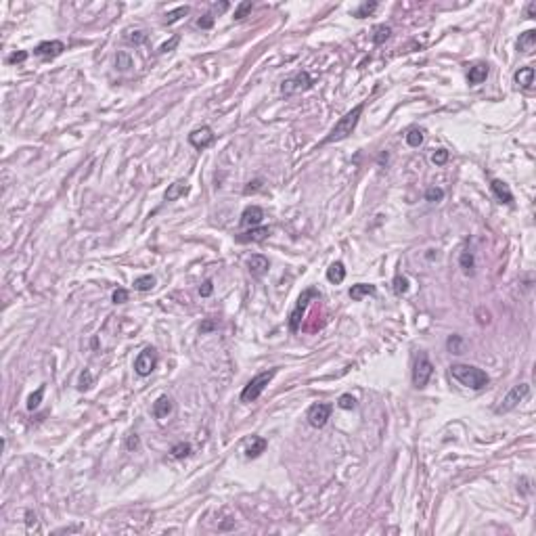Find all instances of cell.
Here are the masks:
<instances>
[{"mask_svg": "<svg viewBox=\"0 0 536 536\" xmlns=\"http://www.w3.org/2000/svg\"><path fill=\"white\" fill-rule=\"evenodd\" d=\"M390 36H392V27L390 26H377L375 29H373V42L375 44H383L385 40H390Z\"/></svg>", "mask_w": 536, "mask_h": 536, "instance_id": "obj_26", "label": "cell"}, {"mask_svg": "<svg viewBox=\"0 0 536 536\" xmlns=\"http://www.w3.org/2000/svg\"><path fill=\"white\" fill-rule=\"evenodd\" d=\"M526 17H528V19H536V2H530V4H528Z\"/></svg>", "mask_w": 536, "mask_h": 536, "instance_id": "obj_50", "label": "cell"}, {"mask_svg": "<svg viewBox=\"0 0 536 536\" xmlns=\"http://www.w3.org/2000/svg\"><path fill=\"white\" fill-rule=\"evenodd\" d=\"M377 6H379L377 2H362V4L358 6V9L354 11V17H356V19H364V17H369V15H373V13L377 11Z\"/></svg>", "mask_w": 536, "mask_h": 536, "instance_id": "obj_30", "label": "cell"}, {"mask_svg": "<svg viewBox=\"0 0 536 536\" xmlns=\"http://www.w3.org/2000/svg\"><path fill=\"white\" fill-rule=\"evenodd\" d=\"M214 138H216V134H214V130L209 128V126H201V128H195L189 134V143L195 147V149H207L209 145L214 143Z\"/></svg>", "mask_w": 536, "mask_h": 536, "instance_id": "obj_10", "label": "cell"}, {"mask_svg": "<svg viewBox=\"0 0 536 536\" xmlns=\"http://www.w3.org/2000/svg\"><path fill=\"white\" fill-rule=\"evenodd\" d=\"M155 287V277L153 275H143L134 279V289L136 291H151Z\"/></svg>", "mask_w": 536, "mask_h": 536, "instance_id": "obj_25", "label": "cell"}, {"mask_svg": "<svg viewBox=\"0 0 536 536\" xmlns=\"http://www.w3.org/2000/svg\"><path fill=\"white\" fill-rule=\"evenodd\" d=\"M216 327H218V323L214 321V318H207V321L201 323V333H207V331H214Z\"/></svg>", "mask_w": 536, "mask_h": 536, "instance_id": "obj_47", "label": "cell"}, {"mask_svg": "<svg viewBox=\"0 0 536 536\" xmlns=\"http://www.w3.org/2000/svg\"><path fill=\"white\" fill-rule=\"evenodd\" d=\"M268 235H270V229L268 227H254L250 230L235 235V241H237V243H262V241L268 239Z\"/></svg>", "mask_w": 536, "mask_h": 536, "instance_id": "obj_12", "label": "cell"}, {"mask_svg": "<svg viewBox=\"0 0 536 536\" xmlns=\"http://www.w3.org/2000/svg\"><path fill=\"white\" fill-rule=\"evenodd\" d=\"M212 293H214V283L207 279V281H204V285L199 287V296H201V298H209Z\"/></svg>", "mask_w": 536, "mask_h": 536, "instance_id": "obj_44", "label": "cell"}, {"mask_svg": "<svg viewBox=\"0 0 536 536\" xmlns=\"http://www.w3.org/2000/svg\"><path fill=\"white\" fill-rule=\"evenodd\" d=\"M488 74H490V67H488V63H476V65L469 67L467 80H469V84H482L488 77Z\"/></svg>", "mask_w": 536, "mask_h": 536, "instance_id": "obj_18", "label": "cell"}, {"mask_svg": "<svg viewBox=\"0 0 536 536\" xmlns=\"http://www.w3.org/2000/svg\"><path fill=\"white\" fill-rule=\"evenodd\" d=\"M312 76H310L308 72H298L296 76H291V77H287V80H283L281 84V95L283 97H293V95H300V92H306L312 88Z\"/></svg>", "mask_w": 536, "mask_h": 536, "instance_id": "obj_5", "label": "cell"}, {"mask_svg": "<svg viewBox=\"0 0 536 536\" xmlns=\"http://www.w3.org/2000/svg\"><path fill=\"white\" fill-rule=\"evenodd\" d=\"M65 51V44L61 40H46V42H40L34 49V55L36 57H42V59H55L59 55H63Z\"/></svg>", "mask_w": 536, "mask_h": 536, "instance_id": "obj_11", "label": "cell"}, {"mask_svg": "<svg viewBox=\"0 0 536 536\" xmlns=\"http://www.w3.org/2000/svg\"><path fill=\"white\" fill-rule=\"evenodd\" d=\"M513 80L517 86H522L524 90H530L534 86V67L530 65H526V67H519L515 76H513Z\"/></svg>", "mask_w": 536, "mask_h": 536, "instance_id": "obj_16", "label": "cell"}, {"mask_svg": "<svg viewBox=\"0 0 536 536\" xmlns=\"http://www.w3.org/2000/svg\"><path fill=\"white\" fill-rule=\"evenodd\" d=\"M490 191L494 193V197L499 199L501 204H505V205H511V204H513V193H511L509 184L503 182L501 178H492V180H490Z\"/></svg>", "mask_w": 536, "mask_h": 536, "instance_id": "obj_13", "label": "cell"}, {"mask_svg": "<svg viewBox=\"0 0 536 536\" xmlns=\"http://www.w3.org/2000/svg\"><path fill=\"white\" fill-rule=\"evenodd\" d=\"M42 396H44V385H40V387H38V390L27 398V410H36L38 407H40Z\"/></svg>", "mask_w": 536, "mask_h": 536, "instance_id": "obj_35", "label": "cell"}, {"mask_svg": "<svg viewBox=\"0 0 536 536\" xmlns=\"http://www.w3.org/2000/svg\"><path fill=\"white\" fill-rule=\"evenodd\" d=\"M375 293H377V287L375 285H371V283H356V285H352V289H350V298L354 302H360L362 298L375 296Z\"/></svg>", "mask_w": 536, "mask_h": 536, "instance_id": "obj_19", "label": "cell"}, {"mask_svg": "<svg viewBox=\"0 0 536 536\" xmlns=\"http://www.w3.org/2000/svg\"><path fill=\"white\" fill-rule=\"evenodd\" d=\"M26 59H27V52L26 51H19V52H13V55L6 59V61H9L11 65H15V63H23Z\"/></svg>", "mask_w": 536, "mask_h": 536, "instance_id": "obj_45", "label": "cell"}, {"mask_svg": "<svg viewBox=\"0 0 536 536\" xmlns=\"http://www.w3.org/2000/svg\"><path fill=\"white\" fill-rule=\"evenodd\" d=\"M459 266L463 268L465 275H473V268H476V258H473V254H471L469 250L461 252V255H459Z\"/></svg>", "mask_w": 536, "mask_h": 536, "instance_id": "obj_24", "label": "cell"}, {"mask_svg": "<svg viewBox=\"0 0 536 536\" xmlns=\"http://www.w3.org/2000/svg\"><path fill=\"white\" fill-rule=\"evenodd\" d=\"M392 285H394V293H396V296H405V293L408 291V279L402 277V275H396Z\"/></svg>", "mask_w": 536, "mask_h": 536, "instance_id": "obj_31", "label": "cell"}, {"mask_svg": "<svg viewBox=\"0 0 536 536\" xmlns=\"http://www.w3.org/2000/svg\"><path fill=\"white\" fill-rule=\"evenodd\" d=\"M178 42H180V36H172V40H168V42H164L159 46V52H170V51H174L176 46H178Z\"/></svg>", "mask_w": 536, "mask_h": 536, "instance_id": "obj_42", "label": "cell"}, {"mask_svg": "<svg viewBox=\"0 0 536 536\" xmlns=\"http://www.w3.org/2000/svg\"><path fill=\"white\" fill-rule=\"evenodd\" d=\"M115 65H118V69H122V72H128V69L134 65V61H132L128 52H118V55H115Z\"/></svg>", "mask_w": 536, "mask_h": 536, "instance_id": "obj_33", "label": "cell"}, {"mask_svg": "<svg viewBox=\"0 0 536 536\" xmlns=\"http://www.w3.org/2000/svg\"><path fill=\"white\" fill-rule=\"evenodd\" d=\"M266 446H268V442L264 438H254L252 444L245 448V457L247 459H255V457H260L264 450H266Z\"/></svg>", "mask_w": 536, "mask_h": 536, "instance_id": "obj_23", "label": "cell"}, {"mask_svg": "<svg viewBox=\"0 0 536 536\" xmlns=\"http://www.w3.org/2000/svg\"><path fill=\"white\" fill-rule=\"evenodd\" d=\"M444 199V191L440 189V186H430V189L425 191V201H432V204H438V201Z\"/></svg>", "mask_w": 536, "mask_h": 536, "instance_id": "obj_36", "label": "cell"}, {"mask_svg": "<svg viewBox=\"0 0 536 536\" xmlns=\"http://www.w3.org/2000/svg\"><path fill=\"white\" fill-rule=\"evenodd\" d=\"M446 348L453 354H463V337L461 335H450L446 339Z\"/></svg>", "mask_w": 536, "mask_h": 536, "instance_id": "obj_34", "label": "cell"}, {"mask_svg": "<svg viewBox=\"0 0 536 536\" xmlns=\"http://www.w3.org/2000/svg\"><path fill=\"white\" fill-rule=\"evenodd\" d=\"M362 109H364V103L356 105L352 111H348L344 118H339V122L333 126V130L329 132V136L323 138L321 145H331V143L344 141V138L350 136L352 132L356 130V126H358V120H360V115H362Z\"/></svg>", "mask_w": 536, "mask_h": 536, "instance_id": "obj_2", "label": "cell"}, {"mask_svg": "<svg viewBox=\"0 0 536 536\" xmlns=\"http://www.w3.org/2000/svg\"><path fill=\"white\" fill-rule=\"evenodd\" d=\"M450 377L457 379L461 385L471 387V390H476V392L484 390V387L490 383V377H488L486 371L473 367V364H463V362H455L453 367H450Z\"/></svg>", "mask_w": 536, "mask_h": 536, "instance_id": "obj_1", "label": "cell"}, {"mask_svg": "<svg viewBox=\"0 0 536 536\" xmlns=\"http://www.w3.org/2000/svg\"><path fill=\"white\" fill-rule=\"evenodd\" d=\"M331 410L333 407L329 405V402H316V405H312L308 408V413H306V419H308V423L316 427V430H321V427L327 425V421L331 419Z\"/></svg>", "mask_w": 536, "mask_h": 536, "instance_id": "obj_9", "label": "cell"}, {"mask_svg": "<svg viewBox=\"0 0 536 536\" xmlns=\"http://www.w3.org/2000/svg\"><path fill=\"white\" fill-rule=\"evenodd\" d=\"M184 15H189V6H178V9L170 11V13L166 15L164 23H166V26H172V23H176V21L180 19V17H184Z\"/></svg>", "mask_w": 536, "mask_h": 536, "instance_id": "obj_32", "label": "cell"}, {"mask_svg": "<svg viewBox=\"0 0 536 536\" xmlns=\"http://www.w3.org/2000/svg\"><path fill=\"white\" fill-rule=\"evenodd\" d=\"M434 375V364L430 360V356L425 352H421L417 356V362H415V369H413V385L417 390H423L427 385V382L432 379Z\"/></svg>", "mask_w": 536, "mask_h": 536, "instance_id": "obj_6", "label": "cell"}, {"mask_svg": "<svg viewBox=\"0 0 536 536\" xmlns=\"http://www.w3.org/2000/svg\"><path fill=\"white\" fill-rule=\"evenodd\" d=\"M92 383H95V377H92L90 369H84L80 373V377H77V390L86 392V390H90V387H92Z\"/></svg>", "mask_w": 536, "mask_h": 536, "instance_id": "obj_27", "label": "cell"}, {"mask_svg": "<svg viewBox=\"0 0 536 536\" xmlns=\"http://www.w3.org/2000/svg\"><path fill=\"white\" fill-rule=\"evenodd\" d=\"M423 130L421 128H410L408 132H407V136H405V141H407V145L408 147H419L423 143Z\"/></svg>", "mask_w": 536, "mask_h": 536, "instance_id": "obj_28", "label": "cell"}, {"mask_svg": "<svg viewBox=\"0 0 536 536\" xmlns=\"http://www.w3.org/2000/svg\"><path fill=\"white\" fill-rule=\"evenodd\" d=\"M528 394H530V385H528V383H517V385H513V387H511V390L507 392V396L503 398L501 405L496 407V413H499V415H503V413H511V410H513L524 398H528Z\"/></svg>", "mask_w": 536, "mask_h": 536, "instance_id": "obj_7", "label": "cell"}, {"mask_svg": "<svg viewBox=\"0 0 536 536\" xmlns=\"http://www.w3.org/2000/svg\"><path fill=\"white\" fill-rule=\"evenodd\" d=\"M260 182H262V180H254V182H250V184H247L245 189H243V193H245V195H250V193H255V191H258L260 186H262Z\"/></svg>", "mask_w": 536, "mask_h": 536, "instance_id": "obj_48", "label": "cell"}, {"mask_svg": "<svg viewBox=\"0 0 536 536\" xmlns=\"http://www.w3.org/2000/svg\"><path fill=\"white\" fill-rule=\"evenodd\" d=\"M126 40L132 42V44H143V42L147 40V32H143V29H134V32H128Z\"/></svg>", "mask_w": 536, "mask_h": 536, "instance_id": "obj_40", "label": "cell"}, {"mask_svg": "<svg viewBox=\"0 0 536 536\" xmlns=\"http://www.w3.org/2000/svg\"><path fill=\"white\" fill-rule=\"evenodd\" d=\"M212 26H214V15L212 13H205L204 17L197 21V27H201V29H209Z\"/></svg>", "mask_w": 536, "mask_h": 536, "instance_id": "obj_43", "label": "cell"}, {"mask_svg": "<svg viewBox=\"0 0 536 536\" xmlns=\"http://www.w3.org/2000/svg\"><path fill=\"white\" fill-rule=\"evenodd\" d=\"M534 44H536V29H528L519 36L517 40V51L519 52H532L534 51Z\"/></svg>", "mask_w": 536, "mask_h": 536, "instance_id": "obj_22", "label": "cell"}, {"mask_svg": "<svg viewBox=\"0 0 536 536\" xmlns=\"http://www.w3.org/2000/svg\"><path fill=\"white\" fill-rule=\"evenodd\" d=\"M172 410H174V405H172V398H168V396H159V398L153 402V417L159 419V421L168 419L172 415Z\"/></svg>", "mask_w": 536, "mask_h": 536, "instance_id": "obj_15", "label": "cell"}, {"mask_svg": "<svg viewBox=\"0 0 536 536\" xmlns=\"http://www.w3.org/2000/svg\"><path fill=\"white\" fill-rule=\"evenodd\" d=\"M277 375V369H270V371H264V373H258L255 377H252L250 382H247V385L243 387V392H241V402H255L260 398V394L266 390V385L273 382V377Z\"/></svg>", "mask_w": 536, "mask_h": 536, "instance_id": "obj_4", "label": "cell"}, {"mask_svg": "<svg viewBox=\"0 0 536 536\" xmlns=\"http://www.w3.org/2000/svg\"><path fill=\"white\" fill-rule=\"evenodd\" d=\"M26 517H27V519H26L27 528H32V526H36V524H38V515L34 513V511H27V513H26Z\"/></svg>", "mask_w": 536, "mask_h": 536, "instance_id": "obj_49", "label": "cell"}, {"mask_svg": "<svg viewBox=\"0 0 536 536\" xmlns=\"http://www.w3.org/2000/svg\"><path fill=\"white\" fill-rule=\"evenodd\" d=\"M448 161V151L446 149H436L432 153V164L434 166H444Z\"/></svg>", "mask_w": 536, "mask_h": 536, "instance_id": "obj_39", "label": "cell"}, {"mask_svg": "<svg viewBox=\"0 0 536 536\" xmlns=\"http://www.w3.org/2000/svg\"><path fill=\"white\" fill-rule=\"evenodd\" d=\"M337 407L344 410H352V408H356V398L352 394H341L337 400Z\"/></svg>", "mask_w": 536, "mask_h": 536, "instance_id": "obj_38", "label": "cell"}, {"mask_svg": "<svg viewBox=\"0 0 536 536\" xmlns=\"http://www.w3.org/2000/svg\"><path fill=\"white\" fill-rule=\"evenodd\" d=\"M170 455H172L174 459H184V457L191 455V444H189V442H178V444L172 446Z\"/></svg>", "mask_w": 536, "mask_h": 536, "instance_id": "obj_29", "label": "cell"}, {"mask_svg": "<svg viewBox=\"0 0 536 536\" xmlns=\"http://www.w3.org/2000/svg\"><path fill=\"white\" fill-rule=\"evenodd\" d=\"M186 193H189V184L182 182V180H176L168 186V191H166V201H176V199H180L184 197Z\"/></svg>", "mask_w": 536, "mask_h": 536, "instance_id": "obj_21", "label": "cell"}, {"mask_svg": "<svg viewBox=\"0 0 536 536\" xmlns=\"http://www.w3.org/2000/svg\"><path fill=\"white\" fill-rule=\"evenodd\" d=\"M126 446H128V450H136L138 446H141V440H138L136 434H130V436H128V442H126Z\"/></svg>", "mask_w": 536, "mask_h": 536, "instance_id": "obj_46", "label": "cell"}, {"mask_svg": "<svg viewBox=\"0 0 536 536\" xmlns=\"http://www.w3.org/2000/svg\"><path fill=\"white\" fill-rule=\"evenodd\" d=\"M111 302H113V304H126V302H128V291L122 289V287H118V289L111 293Z\"/></svg>", "mask_w": 536, "mask_h": 536, "instance_id": "obj_41", "label": "cell"}, {"mask_svg": "<svg viewBox=\"0 0 536 536\" xmlns=\"http://www.w3.org/2000/svg\"><path fill=\"white\" fill-rule=\"evenodd\" d=\"M264 220V209L260 205H250L243 209L241 214V224L247 229H254V227H260V222Z\"/></svg>", "mask_w": 536, "mask_h": 536, "instance_id": "obj_14", "label": "cell"}, {"mask_svg": "<svg viewBox=\"0 0 536 536\" xmlns=\"http://www.w3.org/2000/svg\"><path fill=\"white\" fill-rule=\"evenodd\" d=\"M247 270H250L252 277H262L268 270V258H264V255H260V254L247 258Z\"/></svg>", "mask_w": 536, "mask_h": 536, "instance_id": "obj_17", "label": "cell"}, {"mask_svg": "<svg viewBox=\"0 0 536 536\" xmlns=\"http://www.w3.org/2000/svg\"><path fill=\"white\" fill-rule=\"evenodd\" d=\"M155 364H157V350H155L153 346H147L138 352V356L134 358V371H136V375L147 377V375H151L153 373Z\"/></svg>", "mask_w": 536, "mask_h": 536, "instance_id": "obj_8", "label": "cell"}, {"mask_svg": "<svg viewBox=\"0 0 536 536\" xmlns=\"http://www.w3.org/2000/svg\"><path fill=\"white\" fill-rule=\"evenodd\" d=\"M344 279H346L344 262H333L331 266L327 268V281L333 283V285H339V283H344Z\"/></svg>", "mask_w": 536, "mask_h": 536, "instance_id": "obj_20", "label": "cell"}, {"mask_svg": "<svg viewBox=\"0 0 536 536\" xmlns=\"http://www.w3.org/2000/svg\"><path fill=\"white\" fill-rule=\"evenodd\" d=\"M252 9H254V4L250 2V0H245V2H239V4H237V9H235V21L245 19V17H247V13H252Z\"/></svg>", "mask_w": 536, "mask_h": 536, "instance_id": "obj_37", "label": "cell"}, {"mask_svg": "<svg viewBox=\"0 0 536 536\" xmlns=\"http://www.w3.org/2000/svg\"><path fill=\"white\" fill-rule=\"evenodd\" d=\"M316 298H321V291L316 289V287H308V289L302 291V296L298 298L296 302V306H293V310L289 312V331L291 333H298L300 327H302V318H304V312H306V308L310 306V302L316 300Z\"/></svg>", "mask_w": 536, "mask_h": 536, "instance_id": "obj_3", "label": "cell"}]
</instances>
